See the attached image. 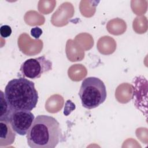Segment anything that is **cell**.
Instances as JSON below:
<instances>
[{
    "label": "cell",
    "mask_w": 148,
    "mask_h": 148,
    "mask_svg": "<svg viewBox=\"0 0 148 148\" xmlns=\"http://www.w3.org/2000/svg\"><path fill=\"white\" fill-rule=\"evenodd\" d=\"M62 138L60 123L53 117L38 115L27 134L31 148H54Z\"/></svg>",
    "instance_id": "obj_1"
},
{
    "label": "cell",
    "mask_w": 148,
    "mask_h": 148,
    "mask_svg": "<svg viewBox=\"0 0 148 148\" xmlns=\"http://www.w3.org/2000/svg\"><path fill=\"white\" fill-rule=\"evenodd\" d=\"M16 132L10 123L5 120H0V147L12 145L16 138Z\"/></svg>",
    "instance_id": "obj_6"
},
{
    "label": "cell",
    "mask_w": 148,
    "mask_h": 148,
    "mask_svg": "<svg viewBox=\"0 0 148 148\" xmlns=\"http://www.w3.org/2000/svg\"><path fill=\"white\" fill-rule=\"evenodd\" d=\"M1 114L0 120H5L9 122L10 116L14 111L5 98L4 92L1 90Z\"/></svg>",
    "instance_id": "obj_7"
},
{
    "label": "cell",
    "mask_w": 148,
    "mask_h": 148,
    "mask_svg": "<svg viewBox=\"0 0 148 148\" xmlns=\"http://www.w3.org/2000/svg\"><path fill=\"white\" fill-rule=\"evenodd\" d=\"M34 120L35 116L31 111L14 110L9 123L16 134L24 136L27 135Z\"/></svg>",
    "instance_id": "obj_5"
},
{
    "label": "cell",
    "mask_w": 148,
    "mask_h": 148,
    "mask_svg": "<svg viewBox=\"0 0 148 148\" xmlns=\"http://www.w3.org/2000/svg\"><path fill=\"white\" fill-rule=\"evenodd\" d=\"M79 95L84 108L88 109L97 108L106 99V86L98 77H86L82 81Z\"/></svg>",
    "instance_id": "obj_3"
},
{
    "label": "cell",
    "mask_w": 148,
    "mask_h": 148,
    "mask_svg": "<svg viewBox=\"0 0 148 148\" xmlns=\"http://www.w3.org/2000/svg\"><path fill=\"white\" fill-rule=\"evenodd\" d=\"M52 69V62L45 56L25 60L20 66V71L24 77L36 79Z\"/></svg>",
    "instance_id": "obj_4"
},
{
    "label": "cell",
    "mask_w": 148,
    "mask_h": 148,
    "mask_svg": "<svg viewBox=\"0 0 148 148\" xmlns=\"http://www.w3.org/2000/svg\"><path fill=\"white\" fill-rule=\"evenodd\" d=\"M42 30L38 27H35L31 29V35L35 39H39L40 35L42 34Z\"/></svg>",
    "instance_id": "obj_9"
},
{
    "label": "cell",
    "mask_w": 148,
    "mask_h": 148,
    "mask_svg": "<svg viewBox=\"0 0 148 148\" xmlns=\"http://www.w3.org/2000/svg\"><path fill=\"white\" fill-rule=\"evenodd\" d=\"M12 34V29L10 26L8 25H2L0 28V34L3 38H8Z\"/></svg>",
    "instance_id": "obj_8"
},
{
    "label": "cell",
    "mask_w": 148,
    "mask_h": 148,
    "mask_svg": "<svg viewBox=\"0 0 148 148\" xmlns=\"http://www.w3.org/2000/svg\"><path fill=\"white\" fill-rule=\"evenodd\" d=\"M5 97L13 110L31 111L38 101V93L33 82L19 77L12 79L5 88Z\"/></svg>",
    "instance_id": "obj_2"
}]
</instances>
